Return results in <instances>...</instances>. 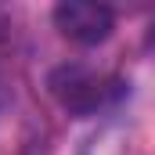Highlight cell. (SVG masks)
Segmentation results:
<instances>
[{"instance_id": "6da1fadb", "label": "cell", "mask_w": 155, "mask_h": 155, "mask_svg": "<svg viewBox=\"0 0 155 155\" xmlns=\"http://www.w3.org/2000/svg\"><path fill=\"white\" fill-rule=\"evenodd\" d=\"M47 90L61 112H69L72 119H87V116H97L108 105H116L126 94V83L112 72L94 69V65L65 61L47 76Z\"/></svg>"}, {"instance_id": "7a4b0ae2", "label": "cell", "mask_w": 155, "mask_h": 155, "mask_svg": "<svg viewBox=\"0 0 155 155\" xmlns=\"http://www.w3.org/2000/svg\"><path fill=\"white\" fill-rule=\"evenodd\" d=\"M54 25L65 40H72L79 47H97L112 36L116 15L112 7L94 4V0H65L54 7Z\"/></svg>"}, {"instance_id": "3957f363", "label": "cell", "mask_w": 155, "mask_h": 155, "mask_svg": "<svg viewBox=\"0 0 155 155\" xmlns=\"http://www.w3.org/2000/svg\"><path fill=\"white\" fill-rule=\"evenodd\" d=\"M144 43L155 51V15H152V22H148V36H144Z\"/></svg>"}]
</instances>
